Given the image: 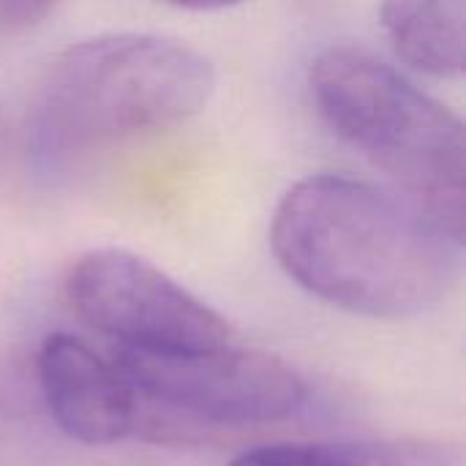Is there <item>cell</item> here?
Listing matches in <instances>:
<instances>
[{
	"mask_svg": "<svg viewBox=\"0 0 466 466\" xmlns=\"http://www.w3.org/2000/svg\"><path fill=\"white\" fill-rule=\"evenodd\" d=\"M270 246L317 300L369 319H410L459 284L464 238L399 188L311 175L279 202Z\"/></svg>",
	"mask_w": 466,
	"mask_h": 466,
	"instance_id": "obj_1",
	"label": "cell"
},
{
	"mask_svg": "<svg viewBox=\"0 0 466 466\" xmlns=\"http://www.w3.org/2000/svg\"><path fill=\"white\" fill-rule=\"evenodd\" d=\"M216 71L183 41L109 33L74 44L41 76L25 117V156L57 177L87 156L194 117L213 96Z\"/></svg>",
	"mask_w": 466,
	"mask_h": 466,
	"instance_id": "obj_2",
	"label": "cell"
},
{
	"mask_svg": "<svg viewBox=\"0 0 466 466\" xmlns=\"http://www.w3.org/2000/svg\"><path fill=\"white\" fill-rule=\"evenodd\" d=\"M309 87L317 112L341 142L464 238L466 131L459 115L390 63L355 46L319 52Z\"/></svg>",
	"mask_w": 466,
	"mask_h": 466,
	"instance_id": "obj_3",
	"label": "cell"
},
{
	"mask_svg": "<svg viewBox=\"0 0 466 466\" xmlns=\"http://www.w3.org/2000/svg\"><path fill=\"white\" fill-rule=\"evenodd\" d=\"M142 429H246L295 418L311 390L284 358L232 344L208 352H139L117 347Z\"/></svg>",
	"mask_w": 466,
	"mask_h": 466,
	"instance_id": "obj_4",
	"label": "cell"
},
{
	"mask_svg": "<svg viewBox=\"0 0 466 466\" xmlns=\"http://www.w3.org/2000/svg\"><path fill=\"white\" fill-rule=\"evenodd\" d=\"M74 311L123 350L208 352L229 344L227 319L156 268L123 248L82 254L66 279Z\"/></svg>",
	"mask_w": 466,
	"mask_h": 466,
	"instance_id": "obj_5",
	"label": "cell"
},
{
	"mask_svg": "<svg viewBox=\"0 0 466 466\" xmlns=\"http://www.w3.org/2000/svg\"><path fill=\"white\" fill-rule=\"evenodd\" d=\"M38 385L57 429L87 448L137 434L139 404L115 366L71 333H49L38 350Z\"/></svg>",
	"mask_w": 466,
	"mask_h": 466,
	"instance_id": "obj_6",
	"label": "cell"
},
{
	"mask_svg": "<svg viewBox=\"0 0 466 466\" xmlns=\"http://www.w3.org/2000/svg\"><path fill=\"white\" fill-rule=\"evenodd\" d=\"M229 466H466L464 448L431 437L347 442H273L238 453Z\"/></svg>",
	"mask_w": 466,
	"mask_h": 466,
	"instance_id": "obj_7",
	"label": "cell"
},
{
	"mask_svg": "<svg viewBox=\"0 0 466 466\" xmlns=\"http://www.w3.org/2000/svg\"><path fill=\"white\" fill-rule=\"evenodd\" d=\"M380 19L396 55L431 76L466 68V0H382Z\"/></svg>",
	"mask_w": 466,
	"mask_h": 466,
	"instance_id": "obj_8",
	"label": "cell"
},
{
	"mask_svg": "<svg viewBox=\"0 0 466 466\" xmlns=\"http://www.w3.org/2000/svg\"><path fill=\"white\" fill-rule=\"evenodd\" d=\"M60 0H0V35H16L44 22Z\"/></svg>",
	"mask_w": 466,
	"mask_h": 466,
	"instance_id": "obj_9",
	"label": "cell"
},
{
	"mask_svg": "<svg viewBox=\"0 0 466 466\" xmlns=\"http://www.w3.org/2000/svg\"><path fill=\"white\" fill-rule=\"evenodd\" d=\"M161 3L186 8V11H221V8H229V5H238L246 0H161Z\"/></svg>",
	"mask_w": 466,
	"mask_h": 466,
	"instance_id": "obj_10",
	"label": "cell"
}]
</instances>
